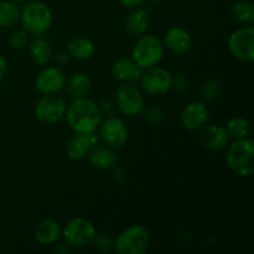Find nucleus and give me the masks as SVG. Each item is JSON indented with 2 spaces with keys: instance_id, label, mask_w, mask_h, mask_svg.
<instances>
[{
  "instance_id": "nucleus-1",
  "label": "nucleus",
  "mask_w": 254,
  "mask_h": 254,
  "mask_svg": "<svg viewBox=\"0 0 254 254\" xmlns=\"http://www.w3.org/2000/svg\"><path fill=\"white\" fill-rule=\"evenodd\" d=\"M64 117L69 128L74 133L96 131L102 122V113L98 104L87 97L74 98L67 106Z\"/></svg>"
},
{
  "instance_id": "nucleus-2",
  "label": "nucleus",
  "mask_w": 254,
  "mask_h": 254,
  "mask_svg": "<svg viewBox=\"0 0 254 254\" xmlns=\"http://www.w3.org/2000/svg\"><path fill=\"white\" fill-rule=\"evenodd\" d=\"M226 164L236 175L250 178L254 173V141L250 138L235 139L228 146Z\"/></svg>"
},
{
  "instance_id": "nucleus-3",
  "label": "nucleus",
  "mask_w": 254,
  "mask_h": 254,
  "mask_svg": "<svg viewBox=\"0 0 254 254\" xmlns=\"http://www.w3.org/2000/svg\"><path fill=\"white\" fill-rule=\"evenodd\" d=\"M20 21L27 34L41 36L52 24L51 10L41 1H30L20 11Z\"/></svg>"
},
{
  "instance_id": "nucleus-4",
  "label": "nucleus",
  "mask_w": 254,
  "mask_h": 254,
  "mask_svg": "<svg viewBox=\"0 0 254 254\" xmlns=\"http://www.w3.org/2000/svg\"><path fill=\"white\" fill-rule=\"evenodd\" d=\"M150 247V233L144 226L131 225L114 238L113 250L118 254H145Z\"/></svg>"
},
{
  "instance_id": "nucleus-5",
  "label": "nucleus",
  "mask_w": 254,
  "mask_h": 254,
  "mask_svg": "<svg viewBox=\"0 0 254 254\" xmlns=\"http://www.w3.org/2000/svg\"><path fill=\"white\" fill-rule=\"evenodd\" d=\"M165 54V46L154 35L141 36L131 50V59L143 69L158 66Z\"/></svg>"
},
{
  "instance_id": "nucleus-6",
  "label": "nucleus",
  "mask_w": 254,
  "mask_h": 254,
  "mask_svg": "<svg viewBox=\"0 0 254 254\" xmlns=\"http://www.w3.org/2000/svg\"><path fill=\"white\" fill-rule=\"evenodd\" d=\"M96 232L92 221L84 217H74L64 225L61 236L68 246L81 248L91 245Z\"/></svg>"
},
{
  "instance_id": "nucleus-7",
  "label": "nucleus",
  "mask_w": 254,
  "mask_h": 254,
  "mask_svg": "<svg viewBox=\"0 0 254 254\" xmlns=\"http://www.w3.org/2000/svg\"><path fill=\"white\" fill-rule=\"evenodd\" d=\"M228 50L236 60L245 64L254 61V29L252 26L242 27L228 37Z\"/></svg>"
},
{
  "instance_id": "nucleus-8",
  "label": "nucleus",
  "mask_w": 254,
  "mask_h": 254,
  "mask_svg": "<svg viewBox=\"0 0 254 254\" xmlns=\"http://www.w3.org/2000/svg\"><path fill=\"white\" fill-rule=\"evenodd\" d=\"M116 104L123 116L135 117L141 114L145 101L134 83H122L116 91Z\"/></svg>"
},
{
  "instance_id": "nucleus-9",
  "label": "nucleus",
  "mask_w": 254,
  "mask_h": 254,
  "mask_svg": "<svg viewBox=\"0 0 254 254\" xmlns=\"http://www.w3.org/2000/svg\"><path fill=\"white\" fill-rule=\"evenodd\" d=\"M171 76L173 74L163 67L154 66L143 69L140 79V86L143 91L149 96H163L170 91Z\"/></svg>"
},
{
  "instance_id": "nucleus-10",
  "label": "nucleus",
  "mask_w": 254,
  "mask_h": 254,
  "mask_svg": "<svg viewBox=\"0 0 254 254\" xmlns=\"http://www.w3.org/2000/svg\"><path fill=\"white\" fill-rule=\"evenodd\" d=\"M67 103L62 97L55 94H45L35 106V117L46 124H55L64 118Z\"/></svg>"
},
{
  "instance_id": "nucleus-11",
  "label": "nucleus",
  "mask_w": 254,
  "mask_h": 254,
  "mask_svg": "<svg viewBox=\"0 0 254 254\" xmlns=\"http://www.w3.org/2000/svg\"><path fill=\"white\" fill-rule=\"evenodd\" d=\"M99 139L111 148H122L127 143L129 136L128 127L123 119L109 116L101 122L98 127Z\"/></svg>"
},
{
  "instance_id": "nucleus-12",
  "label": "nucleus",
  "mask_w": 254,
  "mask_h": 254,
  "mask_svg": "<svg viewBox=\"0 0 254 254\" xmlns=\"http://www.w3.org/2000/svg\"><path fill=\"white\" fill-rule=\"evenodd\" d=\"M66 74L60 67L49 66L37 73L35 78V87L41 94H55L66 86Z\"/></svg>"
},
{
  "instance_id": "nucleus-13",
  "label": "nucleus",
  "mask_w": 254,
  "mask_h": 254,
  "mask_svg": "<svg viewBox=\"0 0 254 254\" xmlns=\"http://www.w3.org/2000/svg\"><path fill=\"white\" fill-rule=\"evenodd\" d=\"M99 144V135L92 133H74L66 143V153L73 161H81L87 158L89 151Z\"/></svg>"
},
{
  "instance_id": "nucleus-14",
  "label": "nucleus",
  "mask_w": 254,
  "mask_h": 254,
  "mask_svg": "<svg viewBox=\"0 0 254 254\" xmlns=\"http://www.w3.org/2000/svg\"><path fill=\"white\" fill-rule=\"evenodd\" d=\"M180 119L184 128L191 131H197L208 123L210 111L203 102L192 101L184 107Z\"/></svg>"
},
{
  "instance_id": "nucleus-15",
  "label": "nucleus",
  "mask_w": 254,
  "mask_h": 254,
  "mask_svg": "<svg viewBox=\"0 0 254 254\" xmlns=\"http://www.w3.org/2000/svg\"><path fill=\"white\" fill-rule=\"evenodd\" d=\"M198 139L200 143L208 150L220 151L227 146L230 135H228L226 127L220 124H206L200 129Z\"/></svg>"
},
{
  "instance_id": "nucleus-16",
  "label": "nucleus",
  "mask_w": 254,
  "mask_h": 254,
  "mask_svg": "<svg viewBox=\"0 0 254 254\" xmlns=\"http://www.w3.org/2000/svg\"><path fill=\"white\" fill-rule=\"evenodd\" d=\"M164 46L174 55L183 56L192 47V36L181 26H171L164 36Z\"/></svg>"
},
{
  "instance_id": "nucleus-17",
  "label": "nucleus",
  "mask_w": 254,
  "mask_h": 254,
  "mask_svg": "<svg viewBox=\"0 0 254 254\" xmlns=\"http://www.w3.org/2000/svg\"><path fill=\"white\" fill-rule=\"evenodd\" d=\"M143 68L131 57H122L112 64V74L122 83H135L140 79Z\"/></svg>"
},
{
  "instance_id": "nucleus-18",
  "label": "nucleus",
  "mask_w": 254,
  "mask_h": 254,
  "mask_svg": "<svg viewBox=\"0 0 254 254\" xmlns=\"http://www.w3.org/2000/svg\"><path fill=\"white\" fill-rule=\"evenodd\" d=\"M87 158H88L89 164L98 170H109V169L116 168L118 163V155L113 150V148L102 146L99 144L89 151Z\"/></svg>"
},
{
  "instance_id": "nucleus-19",
  "label": "nucleus",
  "mask_w": 254,
  "mask_h": 254,
  "mask_svg": "<svg viewBox=\"0 0 254 254\" xmlns=\"http://www.w3.org/2000/svg\"><path fill=\"white\" fill-rule=\"evenodd\" d=\"M149 26H150V14L148 10L134 7L126 16L124 27L131 36H141L148 31Z\"/></svg>"
},
{
  "instance_id": "nucleus-20",
  "label": "nucleus",
  "mask_w": 254,
  "mask_h": 254,
  "mask_svg": "<svg viewBox=\"0 0 254 254\" xmlns=\"http://www.w3.org/2000/svg\"><path fill=\"white\" fill-rule=\"evenodd\" d=\"M61 226L55 220H42L35 226L34 236L35 240L41 245H54L61 237Z\"/></svg>"
},
{
  "instance_id": "nucleus-21",
  "label": "nucleus",
  "mask_w": 254,
  "mask_h": 254,
  "mask_svg": "<svg viewBox=\"0 0 254 254\" xmlns=\"http://www.w3.org/2000/svg\"><path fill=\"white\" fill-rule=\"evenodd\" d=\"M68 54L78 61H87L96 54V45L86 36H76L68 42Z\"/></svg>"
},
{
  "instance_id": "nucleus-22",
  "label": "nucleus",
  "mask_w": 254,
  "mask_h": 254,
  "mask_svg": "<svg viewBox=\"0 0 254 254\" xmlns=\"http://www.w3.org/2000/svg\"><path fill=\"white\" fill-rule=\"evenodd\" d=\"M29 51L31 59L37 64H41V66L49 64L51 61L52 56H54L51 44L41 36H35V39L30 44Z\"/></svg>"
},
{
  "instance_id": "nucleus-23",
  "label": "nucleus",
  "mask_w": 254,
  "mask_h": 254,
  "mask_svg": "<svg viewBox=\"0 0 254 254\" xmlns=\"http://www.w3.org/2000/svg\"><path fill=\"white\" fill-rule=\"evenodd\" d=\"M67 83V92L72 98H82L87 97L92 88V81L88 74L76 73L68 79Z\"/></svg>"
},
{
  "instance_id": "nucleus-24",
  "label": "nucleus",
  "mask_w": 254,
  "mask_h": 254,
  "mask_svg": "<svg viewBox=\"0 0 254 254\" xmlns=\"http://www.w3.org/2000/svg\"><path fill=\"white\" fill-rule=\"evenodd\" d=\"M19 6L14 1H0V27H11L20 21Z\"/></svg>"
},
{
  "instance_id": "nucleus-25",
  "label": "nucleus",
  "mask_w": 254,
  "mask_h": 254,
  "mask_svg": "<svg viewBox=\"0 0 254 254\" xmlns=\"http://www.w3.org/2000/svg\"><path fill=\"white\" fill-rule=\"evenodd\" d=\"M233 19L240 24L252 25L254 22V6L251 1L241 0L237 1L231 9Z\"/></svg>"
},
{
  "instance_id": "nucleus-26",
  "label": "nucleus",
  "mask_w": 254,
  "mask_h": 254,
  "mask_svg": "<svg viewBox=\"0 0 254 254\" xmlns=\"http://www.w3.org/2000/svg\"><path fill=\"white\" fill-rule=\"evenodd\" d=\"M226 130H227L230 138H246V136H248L251 130L250 122H248V119L243 118V117H235V118L228 121L227 126H226Z\"/></svg>"
},
{
  "instance_id": "nucleus-27",
  "label": "nucleus",
  "mask_w": 254,
  "mask_h": 254,
  "mask_svg": "<svg viewBox=\"0 0 254 254\" xmlns=\"http://www.w3.org/2000/svg\"><path fill=\"white\" fill-rule=\"evenodd\" d=\"M221 93V83L218 79L211 78L207 79L206 82H203L202 86L200 88V97L203 101H213L215 98H217Z\"/></svg>"
},
{
  "instance_id": "nucleus-28",
  "label": "nucleus",
  "mask_w": 254,
  "mask_h": 254,
  "mask_svg": "<svg viewBox=\"0 0 254 254\" xmlns=\"http://www.w3.org/2000/svg\"><path fill=\"white\" fill-rule=\"evenodd\" d=\"M141 114L144 116V119L149 124H153V126H158V124H160L165 119V113H164L163 108L159 106H155V104L144 107Z\"/></svg>"
},
{
  "instance_id": "nucleus-29",
  "label": "nucleus",
  "mask_w": 254,
  "mask_h": 254,
  "mask_svg": "<svg viewBox=\"0 0 254 254\" xmlns=\"http://www.w3.org/2000/svg\"><path fill=\"white\" fill-rule=\"evenodd\" d=\"M94 248L102 252H111L114 247V237L109 233H97L92 240Z\"/></svg>"
},
{
  "instance_id": "nucleus-30",
  "label": "nucleus",
  "mask_w": 254,
  "mask_h": 254,
  "mask_svg": "<svg viewBox=\"0 0 254 254\" xmlns=\"http://www.w3.org/2000/svg\"><path fill=\"white\" fill-rule=\"evenodd\" d=\"M29 42V34L22 30H16V31L11 32L9 37V45L12 50H21Z\"/></svg>"
},
{
  "instance_id": "nucleus-31",
  "label": "nucleus",
  "mask_w": 254,
  "mask_h": 254,
  "mask_svg": "<svg viewBox=\"0 0 254 254\" xmlns=\"http://www.w3.org/2000/svg\"><path fill=\"white\" fill-rule=\"evenodd\" d=\"M189 86H190V82L185 74L178 73L175 76H171L170 89L175 91L176 93H184V92L188 91Z\"/></svg>"
},
{
  "instance_id": "nucleus-32",
  "label": "nucleus",
  "mask_w": 254,
  "mask_h": 254,
  "mask_svg": "<svg viewBox=\"0 0 254 254\" xmlns=\"http://www.w3.org/2000/svg\"><path fill=\"white\" fill-rule=\"evenodd\" d=\"M114 106H116V104H114L112 101H109V99H103V101L98 104L99 111H101L102 116H103V114H106L107 117L113 116L114 109H116V107Z\"/></svg>"
},
{
  "instance_id": "nucleus-33",
  "label": "nucleus",
  "mask_w": 254,
  "mask_h": 254,
  "mask_svg": "<svg viewBox=\"0 0 254 254\" xmlns=\"http://www.w3.org/2000/svg\"><path fill=\"white\" fill-rule=\"evenodd\" d=\"M69 60H71V56H69L68 52H60V54L56 55V57H55V61H56V64L57 66H66L67 64L69 62Z\"/></svg>"
},
{
  "instance_id": "nucleus-34",
  "label": "nucleus",
  "mask_w": 254,
  "mask_h": 254,
  "mask_svg": "<svg viewBox=\"0 0 254 254\" xmlns=\"http://www.w3.org/2000/svg\"><path fill=\"white\" fill-rule=\"evenodd\" d=\"M145 0H119L123 6L128 7V9H134V7H139L140 5H143V2Z\"/></svg>"
},
{
  "instance_id": "nucleus-35",
  "label": "nucleus",
  "mask_w": 254,
  "mask_h": 254,
  "mask_svg": "<svg viewBox=\"0 0 254 254\" xmlns=\"http://www.w3.org/2000/svg\"><path fill=\"white\" fill-rule=\"evenodd\" d=\"M5 74H6V61L2 55H0V83L4 79Z\"/></svg>"
},
{
  "instance_id": "nucleus-36",
  "label": "nucleus",
  "mask_w": 254,
  "mask_h": 254,
  "mask_svg": "<svg viewBox=\"0 0 254 254\" xmlns=\"http://www.w3.org/2000/svg\"><path fill=\"white\" fill-rule=\"evenodd\" d=\"M68 252H69V250L64 245H60L59 247H57L56 250H55V253H60V254H66V253H68Z\"/></svg>"
},
{
  "instance_id": "nucleus-37",
  "label": "nucleus",
  "mask_w": 254,
  "mask_h": 254,
  "mask_svg": "<svg viewBox=\"0 0 254 254\" xmlns=\"http://www.w3.org/2000/svg\"><path fill=\"white\" fill-rule=\"evenodd\" d=\"M11 1H14V2H24L25 0H11Z\"/></svg>"
}]
</instances>
